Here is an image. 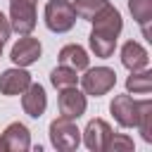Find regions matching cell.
Segmentation results:
<instances>
[{"instance_id":"obj_18","label":"cell","mask_w":152,"mask_h":152,"mask_svg":"<svg viewBox=\"0 0 152 152\" xmlns=\"http://www.w3.org/2000/svg\"><path fill=\"white\" fill-rule=\"evenodd\" d=\"M142 135L145 142H152V102L145 97L140 100V116H138V126H135Z\"/></svg>"},{"instance_id":"obj_19","label":"cell","mask_w":152,"mask_h":152,"mask_svg":"<svg viewBox=\"0 0 152 152\" xmlns=\"http://www.w3.org/2000/svg\"><path fill=\"white\" fill-rule=\"evenodd\" d=\"M71 5H74V10H76V17H78V19L90 21L102 7L109 5V0H76V2H71Z\"/></svg>"},{"instance_id":"obj_11","label":"cell","mask_w":152,"mask_h":152,"mask_svg":"<svg viewBox=\"0 0 152 152\" xmlns=\"http://www.w3.org/2000/svg\"><path fill=\"white\" fill-rule=\"evenodd\" d=\"M28 86H31V74L24 66H12V69H5L0 74V93L7 97L21 95Z\"/></svg>"},{"instance_id":"obj_14","label":"cell","mask_w":152,"mask_h":152,"mask_svg":"<svg viewBox=\"0 0 152 152\" xmlns=\"http://www.w3.org/2000/svg\"><path fill=\"white\" fill-rule=\"evenodd\" d=\"M57 59H59V64L71 66V69H76V71H86V69L90 66L88 50H86L83 45H78V43H69V45H64V48L59 50Z\"/></svg>"},{"instance_id":"obj_17","label":"cell","mask_w":152,"mask_h":152,"mask_svg":"<svg viewBox=\"0 0 152 152\" xmlns=\"http://www.w3.org/2000/svg\"><path fill=\"white\" fill-rule=\"evenodd\" d=\"M50 83H52L57 90H62V88H71V86H78V71L71 69V66L59 64V66H55V69L50 71Z\"/></svg>"},{"instance_id":"obj_1","label":"cell","mask_w":152,"mask_h":152,"mask_svg":"<svg viewBox=\"0 0 152 152\" xmlns=\"http://www.w3.org/2000/svg\"><path fill=\"white\" fill-rule=\"evenodd\" d=\"M93 28H90V36H88V43H90V50L95 57L100 59H109L116 50V40L121 36V28H124V19H121V12L109 2L107 7H102L93 19Z\"/></svg>"},{"instance_id":"obj_6","label":"cell","mask_w":152,"mask_h":152,"mask_svg":"<svg viewBox=\"0 0 152 152\" xmlns=\"http://www.w3.org/2000/svg\"><path fill=\"white\" fill-rule=\"evenodd\" d=\"M109 112L121 128H135L140 116V100H133L131 93L114 95V100L109 102Z\"/></svg>"},{"instance_id":"obj_3","label":"cell","mask_w":152,"mask_h":152,"mask_svg":"<svg viewBox=\"0 0 152 152\" xmlns=\"http://www.w3.org/2000/svg\"><path fill=\"white\" fill-rule=\"evenodd\" d=\"M43 19L52 33H66L74 28L78 17H76V10L69 0H48L45 10H43Z\"/></svg>"},{"instance_id":"obj_22","label":"cell","mask_w":152,"mask_h":152,"mask_svg":"<svg viewBox=\"0 0 152 152\" xmlns=\"http://www.w3.org/2000/svg\"><path fill=\"white\" fill-rule=\"evenodd\" d=\"M2 45H5V43H0V57H2Z\"/></svg>"},{"instance_id":"obj_24","label":"cell","mask_w":152,"mask_h":152,"mask_svg":"<svg viewBox=\"0 0 152 152\" xmlns=\"http://www.w3.org/2000/svg\"><path fill=\"white\" fill-rule=\"evenodd\" d=\"M0 150H2V142H0Z\"/></svg>"},{"instance_id":"obj_2","label":"cell","mask_w":152,"mask_h":152,"mask_svg":"<svg viewBox=\"0 0 152 152\" xmlns=\"http://www.w3.org/2000/svg\"><path fill=\"white\" fill-rule=\"evenodd\" d=\"M48 135H50V145L59 152H74L81 145V131H78L76 121L66 119V116L52 119L50 128H48Z\"/></svg>"},{"instance_id":"obj_23","label":"cell","mask_w":152,"mask_h":152,"mask_svg":"<svg viewBox=\"0 0 152 152\" xmlns=\"http://www.w3.org/2000/svg\"><path fill=\"white\" fill-rule=\"evenodd\" d=\"M28 2H38V0H28Z\"/></svg>"},{"instance_id":"obj_9","label":"cell","mask_w":152,"mask_h":152,"mask_svg":"<svg viewBox=\"0 0 152 152\" xmlns=\"http://www.w3.org/2000/svg\"><path fill=\"white\" fill-rule=\"evenodd\" d=\"M112 126L104 119H90L86 131H81V142L90 150V152H104L112 138Z\"/></svg>"},{"instance_id":"obj_10","label":"cell","mask_w":152,"mask_h":152,"mask_svg":"<svg viewBox=\"0 0 152 152\" xmlns=\"http://www.w3.org/2000/svg\"><path fill=\"white\" fill-rule=\"evenodd\" d=\"M0 142H2V150H7V152H26V150H31V131L21 121H12L2 131Z\"/></svg>"},{"instance_id":"obj_21","label":"cell","mask_w":152,"mask_h":152,"mask_svg":"<svg viewBox=\"0 0 152 152\" xmlns=\"http://www.w3.org/2000/svg\"><path fill=\"white\" fill-rule=\"evenodd\" d=\"M12 36V26H10V19L0 12V43H7V38Z\"/></svg>"},{"instance_id":"obj_20","label":"cell","mask_w":152,"mask_h":152,"mask_svg":"<svg viewBox=\"0 0 152 152\" xmlns=\"http://www.w3.org/2000/svg\"><path fill=\"white\" fill-rule=\"evenodd\" d=\"M107 150L109 152H128V150H133V138L126 133H112Z\"/></svg>"},{"instance_id":"obj_4","label":"cell","mask_w":152,"mask_h":152,"mask_svg":"<svg viewBox=\"0 0 152 152\" xmlns=\"http://www.w3.org/2000/svg\"><path fill=\"white\" fill-rule=\"evenodd\" d=\"M78 83L86 95L90 97H102L116 86V71L109 66H88L83 76H78Z\"/></svg>"},{"instance_id":"obj_8","label":"cell","mask_w":152,"mask_h":152,"mask_svg":"<svg viewBox=\"0 0 152 152\" xmlns=\"http://www.w3.org/2000/svg\"><path fill=\"white\" fill-rule=\"evenodd\" d=\"M57 107H59V116H66V119H74L76 121L88 109V95L83 90H78L76 86L62 88L59 90V97H57Z\"/></svg>"},{"instance_id":"obj_16","label":"cell","mask_w":152,"mask_h":152,"mask_svg":"<svg viewBox=\"0 0 152 152\" xmlns=\"http://www.w3.org/2000/svg\"><path fill=\"white\" fill-rule=\"evenodd\" d=\"M126 90L133 93V95H150V90H152V71L150 69L131 71V76L126 78Z\"/></svg>"},{"instance_id":"obj_12","label":"cell","mask_w":152,"mask_h":152,"mask_svg":"<svg viewBox=\"0 0 152 152\" xmlns=\"http://www.w3.org/2000/svg\"><path fill=\"white\" fill-rule=\"evenodd\" d=\"M21 109L24 114H28L31 119H40L48 109V95H45V88L40 83H33L21 93Z\"/></svg>"},{"instance_id":"obj_13","label":"cell","mask_w":152,"mask_h":152,"mask_svg":"<svg viewBox=\"0 0 152 152\" xmlns=\"http://www.w3.org/2000/svg\"><path fill=\"white\" fill-rule=\"evenodd\" d=\"M121 64L128 71H140L150 66V52L138 40H126L121 45Z\"/></svg>"},{"instance_id":"obj_15","label":"cell","mask_w":152,"mask_h":152,"mask_svg":"<svg viewBox=\"0 0 152 152\" xmlns=\"http://www.w3.org/2000/svg\"><path fill=\"white\" fill-rule=\"evenodd\" d=\"M128 12L135 19V24H140L145 38L152 40L150 38V28H147V24L152 21V0H128Z\"/></svg>"},{"instance_id":"obj_7","label":"cell","mask_w":152,"mask_h":152,"mask_svg":"<svg viewBox=\"0 0 152 152\" xmlns=\"http://www.w3.org/2000/svg\"><path fill=\"white\" fill-rule=\"evenodd\" d=\"M40 55H43V45H40V40L38 38H33L31 33L28 36H21L14 45H12V50H10V59H12V64L14 66H31V64H36L38 59H40Z\"/></svg>"},{"instance_id":"obj_5","label":"cell","mask_w":152,"mask_h":152,"mask_svg":"<svg viewBox=\"0 0 152 152\" xmlns=\"http://www.w3.org/2000/svg\"><path fill=\"white\" fill-rule=\"evenodd\" d=\"M10 26L14 33L19 36H28L33 33L36 24H38V14H36V2L28 0H10Z\"/></svg>"}]
</instances>
